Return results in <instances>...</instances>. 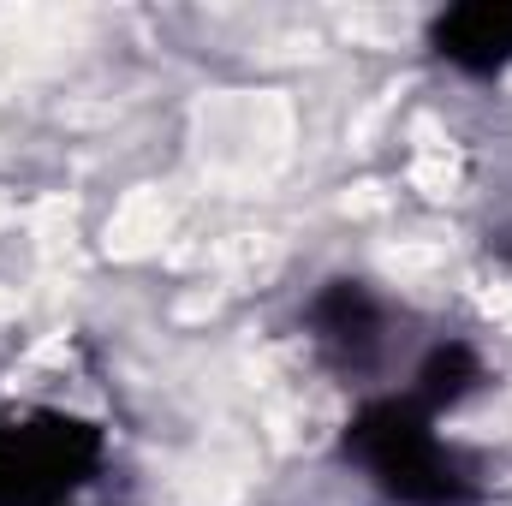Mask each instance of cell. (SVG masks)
<instances>
[{
  "mask_svg": "<svg viewBox=\"0 0 512 506\" xmlns=\"http://www.w3.org/2000/svg\"><path fill=\"white\" fill-rule=\"evenodd\" d=\"M304 328H310V346L322 352L328 370L340 376H370L382 370L387 358V328H393V310L370 280H328L310 304H304Z\"/></svg>",
  "mask_w": 512,
  "mask_h": 506,
  "instance_id": "3",
  "label": "cell"
},
{
  "mask_svg": "<svg viewBox=\"0 0 512 506\" xmlns=\"http://www.w3.org/2000/svg\"><path fill=\"white\" fill-rule=\"evenodd\" d=\"M429 48L471 78H495L512 66V0H477L453 6L429 24Z\"/></svg>",
  "mask_w": 512,
  "mask_h": 506,
  "instance_id": "4",
  "label": "cell"
},
{
  "mask_svg": "<svg viewBox=\"0 0 512 506\" xmlns=\"http://www.w3.org/2000/svg\"><path fill=\"white\" fill-rule=\"evenodd\" d=\"M435 423L441 417L423 411L411 393L364 399L346 423V459L393 506H471L483 495V477Z\"/></svg>",
  "mask_w": 512,
  "mask_h": 506,
  "instance_id": "1",
  "label": "cell"
},
{
  "mask_svg": "<svg viewBox=\"0 0 512 506\" xmlns=\"http://www.w3.org/2000/svg\"><path fill=\"white\" fill-rule=\"evenodd\" d=\"M108 459L90 417L24 405L0 417V506H66Z\"/></svg>",
  "mask_w": 512,
  "mask_h": 506,
  "instance_id": "2",
  "label": "cell"
},
{
  "mask_svg": "<svg viewBox=\"0 0 512 506\" xmlns=\"http://www.w3.org/2000/svg\"><path fill=\"white\" fill-rule=\"evenodd\" d=\"M483 381H489V370H483L477 346H465V340H435V346L417 358V370H411V381H405V393H411L423 411L447 417V411H459Z\"/></svg>",
  "mask_w": 512,
  "mask_h": 506,
  "instance_id": "5",
  "label": "cell"
}]
</instances>
